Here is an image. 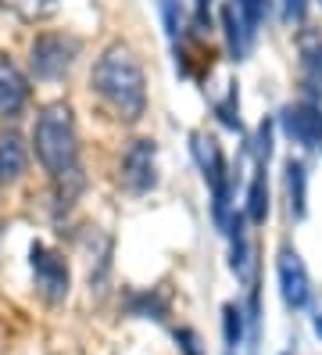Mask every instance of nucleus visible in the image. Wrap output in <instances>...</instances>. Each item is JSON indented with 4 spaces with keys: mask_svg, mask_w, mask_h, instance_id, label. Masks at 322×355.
Segmentation results:
<instances>
[{
    "mask_svg": "<svg viewBox=\"0 0 322 355\" xmlns=\"http://www.w3.org/2000/svg\"><path fill=\"white\" fill-rule=\"evenodd\" d=\"M33 144H36V158L39 165L51 173L54 180V198L57 205L69 208L79 191H82V165H79V137H75V119L72 108L64 101H54L39 112L36 130H33Z\"/></svg>",
    "mask_w": 322,
    "mask_h": 355,
    "instance_id": "nucleus-1",
    "label": "nucleus"
},
{
    "mask_svg": "<svg viewBox=\"0 0 322 355\" xmlns=\"http://www.w3.org/2000/svg\"><path fill=\"white\" fill-rule=\"evenodd\" d=\"M90 87L104 101V108L122 122H136L147 108V79L136 54L125 44L104 47L90 72Z\"/></svg>",
    "mask_w": 322,
    "mask_h": 355,
    "instance_id": "nucleus-2",
    "label": "nucleus"
},
{
    "mask_svg": "<svg viewBox=\"0 0 322 355\" xmlns=\"http://www.w3.org/2000/svg\"><path fill=\"white\" fill-rule=\"evenodd\" d=\"M79 40L72 33H39L29 47V69L39 83H54L75 65Z\"/></svg>",
    "mask_w": 322,
    "mask_h": 355,
    "instance_id": "nucleus-3",
    "label": "nucleus"
},
{
    "mask_svg": "<svg viewBox=\"0 0 322 355\" xmlns=\"http://www.w3.org/2000/svg\"><path fill=\"white\" fill-rule=\"evenodd\" d=\"M33 280H36V295L47 302V305H61L69 298V287H72V273H69V262H64L54 248L47 244H33Z\"/></svg>",
    "mask_w": 322,
    "mask_h": 355,
    "instance_id": "nucleus-4",
    "label": "nucleus"
},
{
    "mask_svg": "<svg viewBox=\"0 0 322 355\" xmlns=\"http://www.w3.org/2000/svg\"><path fill=\"white\" fill-rule=\"evenodd\" d=\"M118 180L129 194H147L158 187V144L154 140H133L122 155V165H118Z\"/></svg>",
    "mask_w": 322,
    "mask_h": 355,
    "instance_id": "nucleus-5",
    "label": "nucleus"
},
{
    "mask_svg": "<svg viewBox=\"0 0 322 355\" xmlns=\"http://www.w3.org/2000/svg\"><path fill=\"white\" fill-rule=\"evenodd\" d=\"M279 126H283V133L297 144V148H319L322 144V104L315 101H294L287 104L283 112H279Z\"/></svg>",
    "mask_w": 322,
    "mask_h": 355,
    "instance_id": "nucleus-6",
    "label": "nucleus"
},
{
    "mask_svg": "<svg viewBox=\"0 0 322 355\" xmlns=\"http://www.w3.org/2000/svg\"><path fill=\"white\" fill-rule=\"evenodd\" d=\"M276 273H279V291H283V302L290 309H305L312 298V280H308V269L301 262V255L294 248H283L276 259Z\"/></svg>",
    "mask_w": 322,
    "mask_h": 355,
    "instance_id": "nucleus-7",
    "label": "nucleus"
},
{
    "mask_svg": "<svg viewBox=\"0 0 322 355\" xmlns=\"http://www.w3.org/2000/svg\"><path fill=\"white\" fill-rule=\"evenodd\" d=\"M190 151H193V162H197V169H201V176H204V183L211 187V191L233 180L229 165H226V155H222V144L215 140L211 133L193 130L190 133Z\"/></svg>",
    "mask_w": 322,
    "mask_h": 355,
    "instance_id": "nucleus-8",
    "label": "nucleus"
},
{
    "mask_svg": "<svg viewBox=\"0 0 322 355\" xmlns=\"http://www.w3.org/2000/svg\"><path fill=\"white\" fill-rule=\"evenodd\" d=\"M29 101V79L8 54H0V119H15Z\"/></svg>",
    "mask_w": 322,
    "mask_h": 355,
    "instance_id": "nucleus-9",
    "label": "nucleus"
},
{
    "mask_svg": "<svg viewBox=\"0 0 322 355\" xmlns=\"http://www.w3.org/2000/svg\"><path fill=\"white\" fill-rule=\"evenodd\" d=\"M222 29H226V47H229L233 61H244L247 51H251L254 29L247 26V18L236 11V4H226V8H222Z\"/></svg>",
    "mask_w": 322,
    "mask_h": 355,
    "instance_id": "nucleus-10",
    "label": "nucleus"
},
{
    "mask_svg": "<svg viewBox=\"0 0 322 355\" xmlns=\"http://www.w3.org/2000/svg\"><path fill=\"white\" fill-rule=\"evenodd\" d=\"M283 173H287L283 180H287V201H290V216H294V219H305V212H308V169H305V162L290 158Z\"/></svg>",
    "mask_w": 322,
    "mask_h": 355,
    "instance_id": "nucleus-11",
    "label": "nucleus"
},
{
    "mask_svg": "<svg viewBox=\"0 0 322 355\" xmlns=\"http://www.w3.org/2000/svg\"><path fill=\"white\" fill-rule=\"evenodd\" d=\"M26 173V144L18 133H0V180H18Z\"/></svg>",
    "mask_w": 322,
    "mask_h": 355,
    "instance_id": "nucleus-12",
    "label": "nucleus"
},
{
    "mask_svg": "<svg viewBox=\"0 0 322 355\" xmlns=\"http://www.w3.org/2000/svg\"><path fill=\"white\" fill-rule=\"evenodd\" d=\"M247 223L262 226L269 219V183H265V165H258L254 176H251V187H247Z\"/></svg>",
    "mask_w": 322,
    "mask_h": 355,
    "instance_id": "nucleus-13",
    "label": "nucleus"
},
{
    "mask_svg": "<svg viewBox=\"0 0 322 355\" xmlns=\"http://www.w3.org/2000/svg\"><path fill=\"white\" fill-rule=\"evenodd\" d=\"M222 334H226V348L233 352V348H240V341H244V312H240V305H222Z\"/></svg>",
    "mask_w": 322,
    "mask_h": 355,
    "instance_id": "nucleus-14",
    "label": "nucleus"
},
{
    "mask_svg": "<svg viewBox=\"0 0 322 355\" xmlns=\"http://www.w3.org/2000/svg\"><path fill=\"white\" fill-rule=\"evenodd\" d=\"M215 115L222 119V126H229V130H240V97H236V83H229V90H226V97L215 104Z\"/></svg>",
    "mask_w": 322,
    "mask_h": 355,
    "instance_id": "nucleus-15",
    "label": "nucleus"
},
{
    "mask_svg": "<svg viewBox=\"0 0 322 355\" xmlns=\"http://www.w3.org/2000/svg\"><path fill=\"white\" fill-rule=\"evenodd\" d=\"M129 312H133V316H154V320H161L165 316V302L158 298V295H133L129 298Z\"/></svg>",
    "mask_w": 322,
    "mask_h": 355,
    "instance_id": "nucleus-16",
    "label": "nucleus"
},
{
    "mask_svg": "<svg viewBox=\"0 0 322 355\" xmlns=\"http://www.w3.org/2000/svg\"><path fill=\"white\" fill-rule=\"evenodd\" d=\"M251 151H254L258 165H269V158H272V122L269 119H262V126H258V133L251 140Z\"/></svg>",
    "mask_w": 322,
    "mask_h": 355,
    "instance_id": "nucleus-17",
    "label": "nucleus"
},
{
    "mask_svg": "<svg viewBox=\"0 0 322 355\" xmlns=\"http://www.w3.org/2000/svg\"><path fill=\"white\" fill-rule=\"evenodd\" d=\"M8 8H15L21 18H43V15H51L57 0H4Z\"/></svg>",
    "mask_w": 322,
    "mask_h": 355,
    "instance_id": "nucleus-18",
    "label": "nucleus"
},
{
    "mask_svg": "<svg viewBox=\"0 0 322 355\" xmlns=\"http://www.w3.org/2000/svg\"><path fill=\"white\" fill-rule=\"evenodd\" d=\"M233 4H236V11L247 18L251 29H258L265 22V15H269V0H233Z\"/></svg>",
    "mask_w": 322,
    "mask_h": 355,
    "instance_id": "nucleus-19",
    "label": "nucleus"
},
{
    "mask_svg": "<svg viewBox=\"0 0 322 355\" xmlns=\"http://www.w3.org/2000/svg\"><path fill=\"white\" fill-rule=\"evenodd\" d=\"M176 345H179V352H183V355H204L201 338H197V334H193L190 327H179V330H176Z\"/></svg>",
    "mask_w": 322,
    "mask_h": 355,
    "instance_id": "nucleus-20",
    "label": "nucleus"
},
{
    "mask_svg": "<svg viewBox=\"0 0 322 355\" xmlns=\"http://www.w3.org/2000/svg\"><path fill=\"white\" fill-rule=\"evenodd\" d=\"M161 18H165V26H168V36L172 40H179V8H176V0H161Z\"/></svg>",
    "mask_w": 322,
    "mask_h": 355,
    "instance_id": "nucleus-21",
    "label": "nucleus"
},
{
    "mask_svg": "<svg viewBox=\"0 0 322 355\" xmlns=\"http://www.w3.org/2000/svg\"><path fill=\"white\" fill-rule=\"evenodd\" d=\"M305 65H308L312 79L322 87V44H315V47H308V51H305Z\"/></svg>",
    "mask_w": 322,
    "mask_h": 355,
    "instance_id": "nucleus-22",
    "label": "nucleus"
},
{
    "mask_svg": "<svg viewBox=\"0 0 322 355\" xmlns=\"http://www.w3.org/2000/svg\"><path fill=\"white\" fill-rule=\"evenodd\" d=\"M308 15V0H283V18L287 22H305Z\"/></svg>",
    "mask_w": 322,
    "mask_h": 355,
    "instance_id": "nucleus-23",
    "label": "nucleus"
},
{
    "mask_svg": "<svg viewBox=\"0 0 322 355\" xmlns=\"http://www.w3.org/2000/svg\"><path fill=\"white\" fill-rule=\"evenodd\" d=\"M208 4H211V0H197V22H204V18H208Z\"/></svg>",
    "mask_w": 322,
    "mask_h": 355,
    "instance_id": "nucleus-24",
    "label": "nucleus"
},
{
    "mask_svg": "<svg viewBox=\"0 0 322 355\" xmlns=\"http://www.w3.org/2000/svg\"><path fill=\"white\" fill-rule=\"evenodd\" d=\"M315 334H319V338H322V309L315 312Z\"/></svg>",
    "mask_w": 322,
    "mask_h": 355,
    "instance_id": "nucleus-25",
    "label": "nucleus"
},
{
    "mask_svg": "<svg viewBox=\"0 0 322 355\" xmlns=\"http://www.w3.org/2000/svg\"><path fill=\"white\" fill-rule=\"evenodd\" d=\"M0 183H4V180H0Z\"/></svg>",
    "mask_w": 322,
    "mask_h": 355,
    "instance_id": "nucleus-26",
    "label": "nucleus"
}]
</instances>
